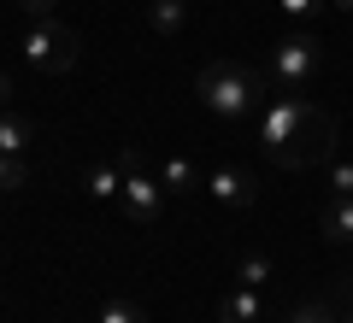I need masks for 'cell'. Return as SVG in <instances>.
Masks as SVG:
<instances>
[{"instance_id": "obj_1", "label": "cell", "mask_w": 353, "mask_h": 323, "mask_svg": "<svg viewBox=\"0 0 353 323\" xmlns=\"http://www.w3.org/2000/svg\"><path fill=\"white\" fill-rule=\"evenodd\" d=\"M253 129H259L271 165H283V171H306V165L330 159V141H336L324 106H312L306 94H289V88H271V94L259 100Z\"/></svg>"}, {"instance_id": "obj_2", "label": "cell", "mask_w": 353, "mask_h": 323, "mask_svg": "<svg viewBox=\"0 0 353 323\" xmlns=\"http://www.w3.org/2000/svg\"><path fill=\"white\" fill-rule=\"evenodd\" d=\"M194 94H201V106L218 124H248V118L259 112V100L271 94V83H265V71H253V65H241V59H212L194 76Z\"/></svg>"}, {"instance_id": "obj_3", "label": "cell", "mask_w": 353, "mask_h": 323, "mask_svg": "<svg viewBox=\"0 0 353 323\" xmlns=\"http://www.w3.org/2000/svg\"><path fill=\"white\" fill-rule=\"evenodd\" d=\"M324 76V41L306 36V30H289V36L271 41V59H265V83L289 88V94H306V88Z\"/></svg>"}, {"instance_id": "obj_4", "label": "cell", "mask_w": 353, "mask_h": 323, "mask_svg": "<svg viewBox=\"0 0 353 323\" xmlns=\"http://www.w3.org/2000/svg\"><path fill=\"white\" fill-rule=\"evenodd\" d=\"M77 53H83V36H77L65 18H41V24H30L24 41H18V59H24L36 76H65V71H77Z\"/></svg>"}, {"instance_id": "obj_5", "label": "cell", "mask_w": 353, "mask_h": 323, "mask_svg": "<svg viewBox=\"0 0 353 323\" xmlns=\"http://www.w3.org/2000/svg\"><path fill=\"white\" fill-rule=\"evenodd\" d=\"M118 211H124L130 224H153V218L165 211V183L148 176V171H130L124 176V194H118Z\"/></svg>"}, {"instance_id": "obj_6", "label": "cell", "mask_w": 353, "mask_h": 323, "mask_svg": "<svg viewBox=\"0 0 353 323\" xmlns=\"http://www.w3.org/2000/svg\"><path fill=\"white\" fill-rule=\"evenodd\" d=\"M206 194L218 200V206L224 211H253V176L241 171V165H212V171H206Z\"/></svg>"}, {"instance_id": "obj_7", "label": "cell", "mask_w": 353, "mask_h": 323, "mask_svg": "<svg viewBox=\"0 0 353 323\" xmlns=\"http://www.w3.org/2000/svg\"><path fill=\"white\" fill-rule=\"evenodd\" d=\"M218 323H265V300H259V288H230L224 300H218Z\"/></svg>"}, {"instance_id": "obj_8", "label": "cell", "mask_w": 353, "mask_h": 323, "mask_svg": "<svg viewBox=\"0 0 353 323\" xmlns=\"http://www.w3.org/2000/svg\"><path fill=\"white\" fill-rule=\"evenodd\" d=\"M318 229H324V241H353V194H330Z\"/></svg>"}, {"instance_id": "obj_9", "label": "cell", "mask_w": 353, "mask_h": 323, "mask_svg": "<svg viewBox=\"0 0 353 323\" xmlns=\"http://www.w3.org/2000/svg\"><path fill=\"white\" fill-rule=\"evenodd\" d=\"M30 141H36V124H30L24 112H12V106H6V112H0V153H18V159H24Z\"/></svg>"}, {"instance_id": "obj_10", "label": "cell", "mask_w": 353, "mask_h": 323, "mask_svg": "<svg viewBox=\"0 0 353 323\" xmlns=\"http://www.w3.org/2000/svg\"><path fill=\"white\" fill-rule=\"evenodd\" d=\"M159 183H165V194H201L206 176L194 171L189 159H165V165H159Z\"/></svg>"}, {"instance_id": "obj_11", "label": "cell", "mask_w": 353, "mask_h": 323, "mask_svg": "<svg viewBox=\"0 0 353 323\" xmlns=\"http://www.w3.org/2000/svg\"><path fill=\"white\" fill-rule=\"evenodd\" d=\"M148 24L159 36H176V30L189 24V0H148Z\"/></svg>"}, {"instance_id": "obj_12", "label": "cell", "mask_w": 353, "mask_h": 323, "mask_svg": "<svg viewBox=\"0 0 353 323\" xmlns=\"http://www.w3.org/2000/svg\"><path fill=\"white\" fill-rule=\"evenodd\" d=\"M88 200H118V194H124V165H94V171H88Z\"/></svg>"}, {"instance_id": "obj_13", "label": "cell", "mask_w": 353, "mask_h": 323, "mask_svg": "<svg viewBox=\"0 0 353 323\" xmlns=\"http://www.w3.org/2000/svg\"><path fill=\"white\" fill-rule=\"evenodd\" d=\"M271 271H277V264L265 259V253H248V259L236 264V282L241 288H265V282H271Z\"/></svg>"}, {"instance_id": "obj_14", "label": "cell", "mask_w": 353, "mask_h": 323, "mask_svg": "<svg viewBox=\"0 0 353 323\" xmlns=\"http://www.w3.org/2000/svg\"><path fill=\"white\" fill-rule=\"evenodd\" d=\"M24 183H30V165L18 159V153H0V200H6V194H18Z\"/></svg>"}, {"instance_id": "obj_15", "label": "cell", "mask_w": 353, "mask_h": 323, "mask_svg": "<svg viewBox=\"0 0 353 323\" xmlns=\"http://www.w3.org/2000/svg\"><path fill=\"white\" fill-rule=\"evenodd\" d=\"M94 323H148V311H141L136 300H106V306H101V317H94Z\"/></svg>"}, {"instance_id": "obj_16", "label": "cell", "mask_w": 353, "mask_h": 323, "mask_svg": "<svg viewBox=\"0 0 353 323\" xmlns=\"http://www.w3.org/2000/svg\"><path fill=\"white\" fill-rule=\"evenodd\" d=\"M324 6H330V0H277V12L289 18V24H312Z\"/></svg>"}, {"instance_id": "obj_17", "label": "cell", "mask_w": 353, "mask_h": 323, "mask_svg": "<svg viewBox=\"0 0 353 323\" xmlns=\"http://www.w3.org/2000/svg\"><path fill=\"white\" fill-rule=\"evenodd\" d=\"M289 323H336V311H330L324 300H306V306L289 311Z\"/></svg>"}, {"instance_id": "obj_18", "label": "cell", "mask_w": 353, "mask_h": 323, "mask_svg": "<svg viewBox=\"0 0 353 323\" xmlns=\"http://www.w3.org/2000/svg\"><path fill=\"white\" fill-rule=\"evenodd\" d=\"M18 12H24L30 24H41V18H59V0H18Z\"/></svg>"}, {"instance_id": "obj_19", "label": "cell", "mask_w": 353, "mask_h": 323, "mask_svg": "<svg viewBox=\"0 0 353 323\" xmlns=\"http://www.w3.org/2000/svg\"><path fill=\"white\" fill-rule=\"evenodd\" d=\"M330 188H336V194H353V165H347V159L330 171Z\"/></svg>"}, {"instance_id": "obj_20", "label": "cell", "mask_w": 353, "mask_h": 323, "mask_svg": "<svg viewBox=\"0 0 353 323\" xmlns=\"http://www.w3.org/2000/svg\"><path fill=\"white\" fill-rule=\"evenodd\" d=\"M6 106H12V76L0 71V112H6Z\"/></svg>"}, {"instance_id": "obj_21", "label": "cell", "mask_w": 353, "mask_h": 323, "mask_svg": "<svg viewBox=\"0 0 353 323\" xmlns=\"http://www.w3.org/2000/svg\"><path fill=\"white\" fill-rule=\"evenodd\" d=\"M336 323H353V306H347V311H341V317H336Z\"/></svg>"}, {"instance_id": "obj_22", "label": "cell", "mask_w": 353, "mask_h": 323, "mask_svg": "<svg viewBox=\"0 0 353 323\" xmlns=\"http://www.w3.org/2000/svg\"><path fill=\"white\" fill-rule=\"evenodd\" d=\"M336 6H341V12H353V0H336Z\"/></svg>"}]
</instances>
